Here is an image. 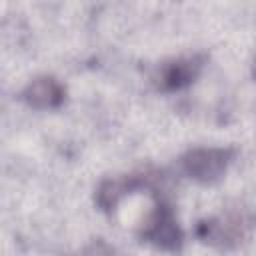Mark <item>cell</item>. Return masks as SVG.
I'll use <instances>...</instances> for the list:
<instances>
[{
    "label": "cell",
    "instance_id": "7a4b0ae2",
    "mask_svg": "<svg viewBox=\"0 0 256 256\" xmlns=\"http://www.w3.org/2000/svg\"><path fill=\"white\" fill-rule=\"evenodd\" d=\"M142 238L162 250L176 252L182 246V230L168 204H158L142 228Z\"/></svg>",
    "mask_w": 256,
    "mask_h": 256
},
{
    "label": "cell",
    "instance_id": "277c9868",
    "mask_svg": "<svg viewBox=\"0 0 256 256\" xmlns=\"http://www.w3.org/2000/svg\"><path fill=\"white\" fill-rule=\"evenodd\" d=\"M200 64L196 58H178L160 68V86L164 90H180L198 76Z\"/></svg>",
    "mask_w": 256,
    "mask_h": 256
},
{
    "label": "cell",
    "instance_id": "5b68a950",
    "mask_svg": "<svg viewBox=\"0 0 256 256\" xmlns=\"http://www.w3.org/2000/svg\"><path fill=\"white\" fill-rule=\"evenodd\" d=\"M140 184H144L142 178L138 176H120V178H106L102 180V184L96 190V204L102 210H112L118 200L128 194L130 190L138 188Z\"/></svg>",
    "mask_w": 256,
    "mask_h": 256
},
{
    "label": "cell",
    "instance_id": "3957f363",
    "mask_svg": "<svg viewBox=\"0 0 256 256\" xmlns=\"http://www.w3.org/2000/svg\"><path fill=\"white\" fill-rule=\"evenodd\" d=\"M22 98L34 108H58L66 98V88L52 76H38L24 88Z\"/></svg>",
    "mask_w": 256,
    "mask_h": 256
},
{
    "label": "cell",
    "instance_id": "6da1fadb",
    "mask_svg": "<svg viewBox=\"0 0 256 256\" xmlns=\"http://www.w3.org/2000/svg\"><path fill=\"white\" fill-rule=\"evenodd\" d=\"M232 154L230 148H194L182 158V164L190 178L210 184L222 178Z\"/></svg>",
    "mask_w": 256,
    "mask_h": 256
},
{
    "label": "cell",
    "instance_id": "8992f818",
    "mask_svg": "<svg viewBox=\"0 0 256 256\" xmlns=\"http://www.w3.org/2000/svg\"><path fill=\"white\" fill-rule=\"evenodd\" d=\"M254 74H256V68H254Z\"/></svg>",
    "mask_w": 256,
    "mask_h": 256
}]
</instances>
